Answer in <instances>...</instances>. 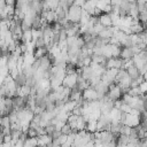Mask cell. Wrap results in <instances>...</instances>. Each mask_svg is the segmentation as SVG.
I'll return each instance as SVG.
<instances>
[{
  "instance_id": "obj_1",
  "label": "cell",
  "mask_w": 147,
  "mask_h": 147,
  "mask_svg": "<svg viewBox=\"0 0 147 147\" xmlns=\"http://www.w3.org/2000/svg\"><path fill=\"white\" fill-rule=\"evenodd\" d=\"M82 11H83V8L80 6L72 5L68 9L67 20H69L71 22H75V23H79L80 22V17H82Z\"/></svg>"
},
{
  "instance_id": "obj_2",
  "label": "cell",
  "mask_w": 147,
  "mask_h": 147,
  "mask_svg": "<svg viewBox=\"0 0 147 147\" xmlns=\"http://www.w3.org/2000/svg\"><path fill=\"white\" fill-rule=\"evenodd\" d=\"M123 94H124V93H123L122 88H121L116 83L109 85V92H108V94H107V96H108L109 99H111V100L115 101V100L122 99V95H123Z\"/></svg>"
},
{
  "instance_id": "obj_3",
  "label": "cell",
  "mask_w": 147,
  "mask_h": 147,
  "mask_svg": "<svg viewBox=\"0 0 147 147\" xmlns=\"http://www.w3.org/2000/svg\"><path fill=\"white\" fill-rule=\"evenodd\" d=\"M95 91H96V93H98V99L100 100V99H102V98H105L107 94H108V92H109V85L107 84V83H105L103 80H100L96 85H95Z\"/></svg>"
},
{
  "instance_id": "obj_4",
  "label": "cell",
  "mask_w": 147,
  "mask_h": 147,
  "mask_svg": "<svg viewBox=\"0 0 147 147\" xmlns=\"http://www.w3.org/2000/svg\"><path fill=\"white\" fill-rule=\"evenodd\" d=\"M77 78H78V75L77 74H72V75H65V77L63 78L62 80V85L68 87V88H74L77 84Z\"/></svg>"
},
{
  "instance_id": "obj_5",
  "label": "cell",
  "mask_w": 147,
  "mask_h": 147,
  "mask_svg": "<svg viewBox=\"0 0 147 147\" xmlns=\"http://www.w3.org/2000/svg\"><path fill=\"white\" fill-rule=\"evenodd\" d=\"M82 94H83V99L86 100V101H88V102H90V101L98 100V93H96L95 88L92 87V86L85 88V90L82 92Z\"/></svg>"
},
{
  "instance_id": "obj_6",
  "label": "cell",
  "mask_w": 147,
  "mask_h": 147,
  "mask_svg": "<svg viewBox=\"0 0 147 147\" xmlns=\"http://www.w3.org/2000/svg\"><path fill=\"white\" fill-rule=\"evenodd\" d=\"M37 138H38V146H40V147H47L53 141L52 136H49L47 133L46 134H42V136H38Z\"/></svg>"
},
{
  "instance_id": "obj_7",
  "label": "cell",
  "mask_w": 147,
  "mask_h": 147,
  "mask_svg": "<svg viewBox=\"0 0 147 147\" xmlns=\"http://www.w3.org/2000/svg\"><path fill=\"white\" fill-rule=\"evenodd\" d=\"M99 23L101 25H103L105 28H108V26H113V22H111V17H110V14H107V13H102L100 16H99Z\"/></svg>"
},
{
  "instance_id": "obj_8",
  "label": "cell",
  "mask_w": 147,
  "mask_h": 147,
  "mask_svg": "<svg viewBox=\"0 0 147 147\" xmlns=\"http://www.w3.org/2000/svg\"><path fill=\"white\" fill-rule=\"evenodd\" d=\"M133 56H134V53L132 51V47H122L119 57H122L123 60H130Z\"/></svg>"
},
{
  "instance_id": "obj_9",
  "label": "cell",
  "mask_w": 147,
  "mask_h": 147,
  "mask_svg": "<svg viewBox=\"0 0 147 147\" xmlns=\"http://www.w3.org/2000/svg\"><path fill=\"white\" fill-rule=\"evenodd\" d=\"M82 98H83L82 91H79L77 88H71V91L69 93V100H71V101H79Z\"/></svg>"
},
{
  "instance_id": "obj_10",
  "label": "cell",
  "mask_w": 147,
  "mask_h": 147,
  "mask_svg": "<svg viewBox=\"0 0 147 147\" xmlns=\"http://www.w3.org/2000/svg\"><path fill=\"white\" fill-rule=\"evenodd\" d=\"M126 71H127V75H129L132 79H136V78H138L139 76H141L140 70H139L136 65H132V67L127 68V69H126Z\"/></svg>"
},
{
  "instance_id": "obj_11",
  "label": "cell",
  "mask_w": 147,
  "mask_h": 147,
  "mask_svg": "<svg viewBox=\"0 0 147 147\" xmlns=\"http://www.w3.org/2000/svg\"><path fill=\"white\" fill-rule=\"evenodd\" d=\"M46 21L48 23H54V22H57V14L55 10L53 9H48L46 11Z\"/></svg>"
},
{
  "instance_id": "obj_12",
  "label": "cell",
  "mask_w": 147,
  "mask_h": 147,
  "mask_svg": "<svg viewBox=\"0 0 147 147\" xmlns=\"http://www.w3.org/2000/svg\"><path fill=\"white\" fill-rule=\"evenodd\" d=\"M96 124H98V119H88L87 124H86V131L95 132L96 131Z\"/></svg>"
},
{
  "instance_id": "obj_13",
  "label": "cell",
  "mask_w": 147,
  "mask_h": 147,
  "mask_svg": "<svg viewBox=\"0 0 147 147\" xmlns=\"http://www.w3.org/2000/svg\"><path fill=\"white\" fill-rule=\"evenodd\" d=\"M32 41V31L31 29L26 30V31H23V34H22V42H30Z\"/></svg>"
},
{
  "instance_id": "obj_14",
  "label": "cell",
  "mask_w": 147,
  "mask_h": 147,
  "mask_svg": "<svg viewBox=\"0 0 147 147\" xmlns=\"http://www.w3.org/2000/svg\"><path fill=\"white\" fill-rule=\"evenodd\" d=\"M127 93H129L131 96H139V95L144 94V92H142V90H141L140 86H137V87H130V90H129Z\"/></svg>"
},
{
  "instance_id": "obj_15",
  "label": "cell",
  "mask_w": 147,
  "mask_h": 147,
  "mask_svg": "<svg viewBox=\"0 0 147 147\" xmlns=\"http://www.w3.org/2000/svg\"><path fill=\"white\" fill-rule=\"evenodd\" d=\"M78 103H77V101H71V100H68L65 103H64V106H63V109L64 110H67V111H69V113H71V110L77 106Z\"/></svg>"
},
{
  "instance_id": "obj_16",
  "label": "cell",
  "mask_w": 147,
  "mask_h": 147,
  "mask_svg": "<svg viewBox=\"0 0 147 147\" xmlns=\"http://www.w3.org/2000/svg\"><path fill=\"white\" fill-rule=\"evenodd\" d=\"M139 21L142 24H147V10L139 11Z\"/></svg>"
},
{
  "instance_id": "obj_17",
  "label": "cell",
  "mask_w": 147,
  "mask_h": 147,
  "mask_svg": "<svg viewBox=\"0 0 147 147\" xmlns=\"http://www.w3.org/2000/svg\"><path fill=\"white\" fill-rule=\"evenodd\" d=\"M119 110L121 111H123V113H126V114H130V111L132 110V108H131V106L130 105H127V103H122V106L119 107Z\"/></svg>"
},
{
  "instance_id": "obj_18",
  "label": "cell",
  "mask_w": 147,
  "mask_h": 147,
  "mask_svg": "<svg viewBox=\"0 0 147 147\" xmlns=\"http://www.w3.org/2000/svg\"><path fill=\"white\" fill-rule=\"evenodd\" d=\"M61 132H62L63 134H67V136H68V134H70V133L72 132V129L70 127V125H69L68 123H65V124L62 126V129H61Z\"/></svg>"
},
{
  "instance_id": "obj_19",
  "label": "cell",
  "mask_w": 147,
  "mask_h": 147,
  "mask_svg": "<svg viewBox=\"0 0 147 147\" xmlns=\"http://www.w3.org/2000/svg\"><path fill=\"white\" fill-rule=\"evenodd\" d=\"M26 134H28V137H30V138H36V137H38L37 130H36V129H33V127H29V130H28Z\"/></svg>"
},
{
  "instance_id": "obj_20",
  "label": "cell",
  "mask_w": 147,
  "mask_h": 147,
  "mask_svg": "<svg viewBox=\"0 0 147 147\" xmlns=\"http://www.w3.org/2000/svg\"><path fill=\"white\" fill-rule=\"evenodd\" d=\"M130 132H131V126L124 124V125L122 126V129H121V133H122V134H125V136H129Z\"/></svg>"
},
{
  "instance_id": "obj_21",
  "label": "cell",
  "mask_w": 147,
  "mask_h": 147,
  "mask_svg": "<svg viewBox=\"0 0 147 147\" xmlns=\"http://www.w3.org/2000/svg\"><path fill=\"white\" fill-rule=\"evenodd\" d=\"M45 129H46V133H47V134H49V136H52V133L55 131V125L51 123V124H49V125H47Z\"/></svg>"
},
{
  "instance_id": "obj_22",
  "label": "cell",
  "mask_w": 147,
  "mask_h": 147,
  "mask_svg": "<svg viewBox=\"0 0 147 147\" xmlns=\"http://www.w3.org/2000/svg\"><path fill=\"white\" fill-rule=\"evenodd\" d=\"M82 62H83V65H84V67H88V65H91V63H92V57H91V56H86Z\"/></svg>"
},
{
  "instance_id": "obj_23",
  "label": "cell",
  "mask_w": 147,
  "mask_h": 147,
  "mask_svg": "<svg viewBox=\"0 0 147 147\" xmlns=\"http://www.w3.org/2000/svg\"><path fill=\"white\" fill-rule=\"evenodd\" d=\"M24 141H25V140H23V139L20 138V139L13 145V147H24Z\"/></svg>"
},
{
  "instance_id": "obj_24",
  "label": "cell",
  "mask_w": 147,
  "mask_h": 147,
  "mask_svg": "<svg viewBox=\"0 0 147 147\" xmlns=\"http://www.w3.org/2000/svg\"><path fill=\"white\" fill-rule=\"evenodd\" d=\"M6 6H7V2H6V0H0V14H1V13L5 10Z\"/></svg>"
},
{
  "instance_id": "obj_25",
  "label": "cell",
  "mask_w": 147,
  "mask_h": 147,
  "mask_svg": "<svg viewBox=\"0 0 147 147\" xmlns=\"http://www.w3.org/2000/svg\"><path fill=\"white\" fill-rule=\"evenodd\" d=\"M85 2H86V0H75V5L80 6V7H83Z\"/></svg>"
},
{
  "instance_id": "obj_26",
  "label": "cell",
  "mask_w": 147,
  "mask_h": 147,
  "mask_svg": "<svg viewBox=\"0 0 147 147\" xmlns=\"http://www.w3.org/2000/svg\"><path fill=\"white\" fill-rule=\"evenodd\" d=\"M122 1L123 0H110V5H113V6H119Z\"/></svg>"
},
{
  "instance_id": "obj_27",
  "label": "cell",
  "mask_w": 147,
  "mask_h": 147,
  "mask_svg": "<svg viewBox=\"0 0 147 147\" xmlns=\"http://www.w3.org/2000/svg\"><path fill=\"white\" fill-rule=\"evenodd\" d=\"M144 78H145V80L147 82V70H146V72L144 74Z\"/></svg>"
},
{
  "instance_id": "obj_28",
  "label": "cell",
  "mask_w": 147,
  "mask_h": 147,
  "mask_svg": "<svg viewBox=\"0 0 147 147\" xmlns=\"http://www.w3.org/2000/svg\"><path fill=\"white\" fill-rule=\"evenodd\" d=\"M127 1H130V2H132V3H133V2H137V0H127Z\"/></svg>"
},
{
  "instance_id": "obj_29",
  "label": "cell",
  "mask_w": 147,
  "mask_h": 147,
  "mask_svg": "<svg viewBox=\"0 0 147 147\" xmlns=\"http://www.w3.org/2000/svg\"><path fill=\"white\" fill-rule=\"evenodd\" d=\"M0 147H2V146H1V145H0Z\"/></svg>"
},
{
  "instance_id": "obj_30",
  "label": "cell",
  "mask_w": 147,
  "mask_h": 147,
  "mask_svg": "<svg viewBox=\"0 0 147 147\" xmlns=\"http://www.w3.org/2000/svg\"><path fill=\"white\" fill-rule=\"evenodd\" d=\"M146 3H147V2H146Z\"/></svg>"
}]
</instances>
